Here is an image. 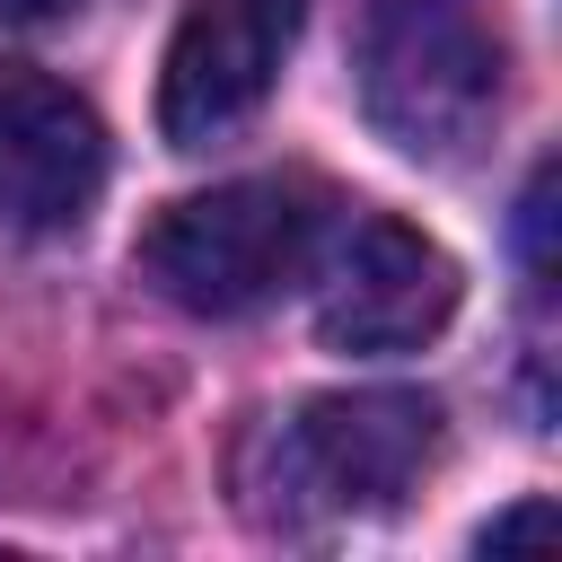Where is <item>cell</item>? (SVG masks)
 Masks as SVG:
<instances>
[{
  "mask_svg": "<svg viewBox=\"0 0 562 562\" xmlns=\"http://www.w3.org/2000/svg\"><path fill=\"white\" fill-rule=\"evenodd\" d=\"M299 18H307V0H193L176 18L167 70H158V132L176 149L237 132L272 97V79L299 44Z\"/></svg>",
  "mask_w": 562,
  "mask_h": 562,
  "instance_id": "obj_5",
  "label": "cell"
},
{
  "mask_svg": "<svg viewBox=\"0 0 562 562\" xmlns=\"http://www.w3.org/2000/svg\"><path fill=\"white\" fill-rule=\"evenodd\" d=\"M527 536H553V501H518L509 518H492V527H483V553H501V544H527Z\"/></svg>",
  "mask_w": 562,
  "mask_h": 562,
  "instance_id": "obj_7",
  "label": "cell"
},
{
  "mask_svg": "<svg viewBox=\"0 0 562 562\" xmlns=\"http://www.w3.org/2000/svg\"><path fill=\"white\" fill-rule=\"evenodd\" d=\"M430 465H439V404L404 386L316 395L272 430V483L325 518L395 509L404 492H422Z\"/></svg>",
  "mask_w": 562,
  "mask_h": 562,
  "instance_id": "obj_3",
  "label": "cell"
},
{
  "mask_svg": "<svg viewBox=\"0 0 562 562\" xmlns=\"http://www.w3.org/2000/svg\"><path fill=\"white\" fill-rule=\"evenodd\" d=\"M325 246V193L299 176H237L211 193L167 202L132 263L140 281H158V299L193 307V316H246L263 299H281L290 281L316 272Z\"/></svg>",
  "mask_w": 562,
  "mask_h": 562,
  "instance_id": "obj_1",
  "label": "cell"
},
{
  "mask_svg": "<svg viewBox=\"0 0 562 562\" xmlns=\"http://www.w3.org/2000/svg\"><path fill=\"white\" fill-rule=\"evenodd\" d=\"M369 123L413 158H465L501 114V35L457 0H386L360 44Z\"/></svg>",
  "mask_w": 562,
  "mask_h": 562,
  "instance_id": "obj_2",
  "label": "cell"
},
{
  "mask_svg": "<svg viewBox=\"0 0 562 562\" xmlns=\"http://www.w3.org/2000/svg\"><path fill=\"white\" fill-rule=\"evenodd\" d=\"M448 316H457V263L422 228L386 211H351V228L316 272V334L334 351H413Z\"/></svg>",
  "mask_w": 562,
  "mask_h": 562,
  "instance_id": "obj_4",
  "label": "cell"
},
{
  "mask_svg": "<svg viewBox=\"0 0 562 562\" xmlns=\"http://www.w3.org/2000/svg\"><path fill=\"white\" fill-rule=\"evenodd\" d=\"M105 184V123L35 61H0V220L70 228Z\"/></svg>",
  "mask_w": 562,
  "mask_h": 562,
  "instance_id": "obj_6",
  "label": "cell"
},
{
  "mask_svg": "<svg viewBox=\"0 0 562 562\" xmlns=\"http://www.w3.org/2000/svg\"><path fill=\"white\" fill-rule=\"evenodd\" d=\"M70 0H0V26H44V18H61Z\"/></svg>",
  "mask_w": 562,
  "mask_h": 562,
  "instance_id": "obj_8",
  "label": "cell"
}]
</instances>
